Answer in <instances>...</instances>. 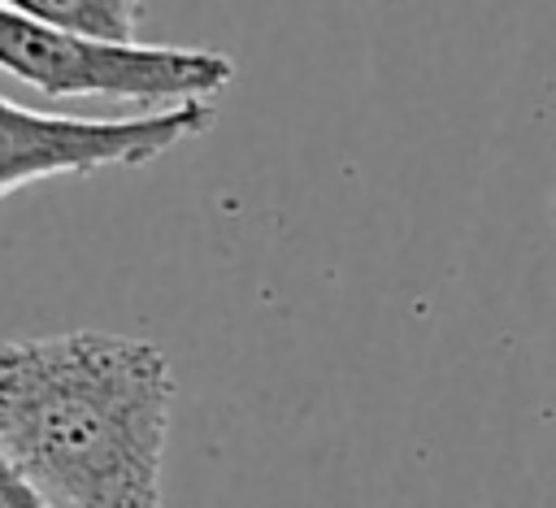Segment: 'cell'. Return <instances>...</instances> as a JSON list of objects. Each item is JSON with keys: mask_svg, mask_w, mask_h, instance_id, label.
<instances>
[{"mask_svg": "<svg viewBox=\"0 0 556 508\" xmlns=\"http://www.w3.org/2000/svg\"><path fill=\"white\" fill-rule=\"evenodd\" d=\"M169 412L174 373L148 339H0V439L43 504H161Z\"/></svg>", "mask_w": 556, "mask_h": 508, "instance_id": "1", "label": "cell"}, {"mask_svg": "<svg viewBox=\"0 0 556 508\" xmlns=\"http://www.w3.org/2000/svg\"><path fill=\"white\" fill-rule=\"evenodd\" d=\"M0 69L43 96L182 104L230 87L235 61L208 48L104 39L0 0Z\"/></svg>", "mask_w": 556, "mask_h": 508, "instance_id": "2", "label": "cell"}, {"mask_svg": "<svg viewBox=\"0 0 556 508\" xmlns=\"http://www.w3.org/2000/svg\"><path fill=\"white\" fill-rule=\"evenodd\" d=\"M213 126L204 100H182L148 117H61L0 96V195L61 174L148 165Z\"/></svg>", "mask_w": 556, "mask_h": 508, "instance_id": "3", "label": "cell"}, {"mask_svg": "<svg viewBox=\"0 0 556 508\" xmlns=\"http://www.w3.org/2000/svg\"><path fill=\"white\" fill-rule=\"evenodd\" d=\"M13 9L52 17L61 26L104 35V39H135L139 35V0H4Z\"/></svg>", "mask_w": 556, "mask_h": 508, "instance_id": "4", "label": "cell"}, {"mask_svg": "<svg viewBox=\"0 0 556 508\" xmlns=\"http://www.w3.org/2000/svg\"><path fill=\"white\" fill-rule=\"evenodd\" d=\"M26 504H43V499H39V491L26 482V473L17 469L13 452H9L4 439H0V508H26Z\"/></svg>", "mask_w": 556, "mask_h": 508, "instance_id": "5", "label": "cell"}, {"mask_svg": "<svg viewBox=\"0 0 556 508\" xmlns=\"http://www.w3.org/2000/svg\"><path fill=\"white\" fill-rule=\"evenodd\" d=\"M552 221H556V195H552Z\"/></svg>", "mask_w": 556, "mask_h": 508, "instance_id": "6", "label": "cell"}]
</instances>
